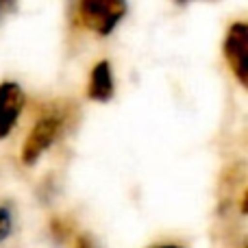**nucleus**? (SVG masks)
Returning a JSON list of instances; mask_svg holds the SVG:
<instances>
[{"mask_svg": "<svg viewBox=\"0 0 248 248\" xmlns=\"http://www.w3.org/2000/svg\"><path fill=\"white\" fill-rule=\"evenodd\" d=\"M126 16V0H81L83 24L98 35L113 33Z\"/></svg>", "mask_w": 248, "mask_h": 248, "instance_id": "f257e3e1", "label": "nucleus"}, {"mask_svg": "<svg viewBox=\"0 0 248 248\" xmlns=\"http://www.w3.org/2000/svg\"><path fill=\"white\" fill-rule=\"evenodd\" d=\"M61 128H63V116L61 113H46L44 118H39L35 122L33 131L29 133L24 146H22V161L26 166H33L59 137Z\"/></svg>", "mask_w": 248, "mask_h": 248, "instance_id": "f03ea898", "label": "nucleus"}, {"mask_svg": "<svg viewBox=\"0 0 248 248\" xmlns=\"http://www.w3.org/2000/svg\"><path fill=\"white\" fill-rule=\"evenodd\" d=\"M246 44H248V26L244 22L231 24L227 37H224V57H227L229 65H231V70L235 72V77L240 78L242 85H246V78H248Z\"/></svg>", "mask_w": 248, "mask_h": 248, "instance_id": "7ed1b4c3", "label": "nucleus"}, {"mask_svg": "<svg viewBox=\"0 0 248 248\" xmlns=\"http://www.w3.org/2000/svg\"><path fill=\"white\" fill-rule=\"evenodd\" d=\"M24 107V92L17 83H0V140L9 135L16 126Z\"/></svg>", "mask_w": 248, "mask_h": 248, "instance_id": "20e7f679", "label": "nucleus"}, {"mask_svg": "<svg viewBox=\"0 0 248 248\" xmlns=\"http://www.w3.org/2000/svg\"><path fill=\"white\" fill-rule=\"evenodd\" d=\"M92 100L107 103L113 96V70L109 61H98L92 70L90 77V90H87Z\"/></svg>", "mask_w": 248, "mask_h": 248, "instance_id": "39448f33", "label": "nucleus"}, {"mask_svg": "<svg viewBox=\"0 0 248 248\" xmlns=\"http://www.w3.org/2000/svg\"><path fill=\"white\" fill-rule=\"evenodd\" d=\"M13 231V218L7 207H0V242H4Z\"/></svg>", "mask_w": 248, "mask_h": 248, "instance_id": "423d86ee", "label": "nucleus"}, {"mask_svg": "<svg viewBox=\"0 0 248 248\" xmlns=\"http://www.w3.org/2000/svg\"><path fill=\"white\" fill-rule=\"evenodd\" d=\"M13 4H16V0H0V17L7 16V13L13 9Z\"/></svg>", "mask_w": 248, "mask_h": 248, "instance_id": "0eeeda50", "label": "nucleus"}, {"mask_svg": "<svg viewBox=\"0 0 248 248\" xmlns=\"http://www.w3.org/2000/svg\"><path fill=\"white\" fill-rule=\"evenodd\" d=\"M74 248H94V244H92V240L90 237H85V235H81L77 240V244H74Z\"/></svg>", "mask_w": 248, "mask_h": 248, "instance_id": "6e6552de", "label": "nucleus"}, {"mask_svg": "<svg viewBox=\"0 0 248 248\" xmlns=\"http://www.w3.org/2000/svg\"><path fill=\"white\" fill-rule=\"evenodd\" d=\"M157 248H181V246H157Z\"/></svg>", "mask_w": 248, "mask_h": 248, "instance_id": "1a4fd4ad", "label": "nucleus"}]
</instances>
